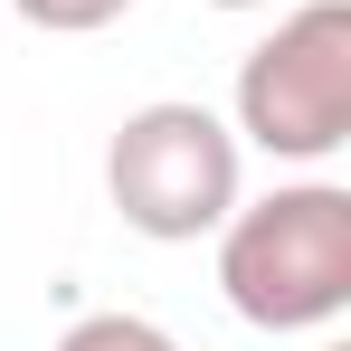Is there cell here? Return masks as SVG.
Here are the masks:
<instances>
[{"label":"cell","instance_id":"obj_6","mask_svg":"<svg viewBox=\"0 0 351 351\" xmlns=\"http://www.w3.org/2000/svg\"><path fill=\"white\" fill-rule=\"evenodd\" d=\"M209 10H266V0H209Z\"/></svg>","mask_w":351,"mask_h":351},{"label":"cell","instance_id":"obj_4","mask_svg":"<svg viewBox=\"0 0 351 351\" xmlns=\"http://www.w3.org/2000/svg\"><path fill=\"white\" fill-rule=\"evenodd\" d=\"M58 351H180L162 323H143V313H76L58 332Z\"/></svg>","mask_w":351,"mask_h":351},{"label":"cell","instance_id":"obj_5","mask_svg":"<svg viewBox=\"0 0 351 351\" xmlns=\"http://www.w3.org/2000/svg\"><path fill=\"white\" fill-rule=\"evenodd\" d=\"M29 29H48V38H86V29H114L133 0H10Z\"/></svg>","mask_w":351,"mask_h":351},{"label":"cell","instance_id":"obj_7","mask_svg":"<svg viewBox=\"0 0 351 351\" xmlns=\"http://www.w3.org/2000/svg\"><path fill=\"white\" fill-rule=\"evenodd\" d=\"M323 351H342V342H323Z\"/></svg>","mask_w":351,"mask_h":351},{"label":"cell","instance_id":"obj_1","mask_svg":"<svg viewBox=\"0 0 351 351\" xmlns=\"http://www.w3.org/2000/svg\"><path fill=\"white\" fill-rule=\"evenodd\" d=\"M219 294L256 332H323L351 313V190L285 180L219 219Z\"/></svg>","mask_w":351,"mask_h":351},{"label":"cell","instance_id":"obj_3","mask_svg":"<svg viewBox=\"0 0 351 351\" xmlns=\"http://www.w3.org/2000/svg\"><path fill=\"white\" fill-rule=\"evenodd\" d=\"M228 133L276 162H332L351 143V0H304L247 48Z\"/></svg>","mask_w":351,"mask_h":351},{"label":"cell","instance_id":"obj_2","mask_svg":"<svg viewBox=\"0 0 351 351\" xmlns=\"http://www.w3.org/2000/svg\"><path fill=\"white\" fill-rule=\"evenodd\" d=\"M105 190H114V219L133 237L190 247L237 209V133L190 95L133 105L105 143Z\"/></svg>","mask_w":351,"mask_h":351}]
</instances>
